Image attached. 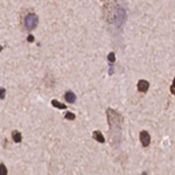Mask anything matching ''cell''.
<instances>
[{
	"mask_svg": "<svg viewBox=\"0 0 175 175\" xmlns=\"http://www.w3.org/2000/svg\"><path fill=\"white\" fill-rule=\"evenodd\" d=\"M92 137H94V139L96 140V141H98V143H100V144H104V143H105V138L103 137V134H102L99 131H94Z\"/></svg>",
	"mask_w": 175,
	"mask_h": 175,
	"instance_id": "cell-5",
	"label": "cell"
},
{
	"mask_svg": "<svg viewBox=\"0 0 175 175\" xmlns=\"http://www.w3.org/2000/svg\"><path fill=\"white\" fill-rule=\"evenodd\" d=\"M51 105H52V106H55L56 109H60V110H64V109H67L65 104L60 103V102L56 100V99H52V100H51Z\"/></svg>",
	"mask_w": 175,
	"mask_h": 175,
	"instance_id": "cell-7",
	"label": "cell"
},
{
	"mask_svg": "<svg viewBox=\"0 0 175 175\" xmlns=\"http://www.w3.org/2000/svg\"><path fill=\"white\" fill-rule=\"evenodd\" d=\"M108 61H109L111 64H113V63L116 62V55H114V52H110V54L108 55Z\"/></svg>",
	"mask_w": 175,
	"mask_h": 175,
	"instance_id": "cell-8",
	"label": "cell"
},
{
	"mask_svg": "<svg viewBox=\"0 0 175 175\" xmlns=\"http://www.w3.org/2000/svg\"><path fill=\"white\" fill-rule=\"evenodd\" d=\"M12 138H13V141L16 143V144L21 143V140H22V135H21V133L19 131H14L12 133Z\"/></svg>",
	"mask_w": 175,
	"mask_h": 175,
	"instance_id": "cell-6",
	"label": "cell"
},
{
	"mask_svg": "<svg viewBox=\"0 0 175 175\" xmlns=\"http://www.w3.org/2000/svg\"><path fill=\"white\" fill-rule=\"evenodd\" d=\"M139 138H140V143H141L143 146H145V147L149 146V144H151V135H149V133L147 131H141V132H140V137Z\"/></svg>",
	"mask_w": 175,
	"mask_h": 175,
	"instance_id": "cell-2",
	"label": "cell"
},
{
	"mask_svg": "<svg viewBox=\"0 0 175 175\" xmlns=\"http://www.w3.org/2000/svg\"><path fill=\"white\" fill-rule=\"evenodd\" d=\"M137 88H138V90L140 92H147L148 88H149V83L146 79H140L138 82V84H137Z\"/></svg>",
	"mask_w": 175,
	"mask_h": 175,
	"instance_id": "cell-3",
	"label": "cell"
},
{
	"mask_svg": "<svg viewBox=\"0 0 175 175\" xmlns=\"http://www.w3.org/2000/svg\"><path fill=\"white\" fill-rule=\"evenodd\" d=\"M170 92H172L173 95H175V77H174L173 84H172V86H170Z\"/></svg>",
	"mask_w": 175,
	"mask_h": 175,
	"instance_id": "cell-10",
	"label": "cell"
},
{
	"mask_svg": "<svg viewBox=\"0 0 175 175\" xmlns=\"http://www.w3.org/2000/svg\"><path fill=\"white\" fill-rule=\"evenodd\" d=\"M64 99H65L68 103H70V104H74V103L76 102V95H75L73 91H68V92H65V95H64Z\"/></svg>",
	"mask_w": 175,
	"mask_h": 175,
	"instance_id": "cell-4",
	"label": "cell"
},
{
	"mask_svg": "<svg viewBox=\"0 0 175 175\" xmlns=\"http://www.w3.org/2000/svg\"><path fill=\"white\" fill-rule=\"evenodd\" d=\"M5 94H6V91H5V89L3 88V89H1V99H5Z\"/></svg>",
	"mask_w": 175,
	"mask_h": 175,
	"instance_id": "cell-13",
	"label": "cell"
},
{
	"mask_svg": "<svg viewBox=\"0 0 175 175\" xmlns=\"http://www.w3.org/2000/svg\"><path fill=\"white\" fill-rule=\"evenodd\" d=\"M64 117H65V119H68V120H74V119L76 118L75 113H73V112H65Z\"/></svg>",
	"mask_w": 175,
	"mask_h": 175,
	"instance_id": "cell-9",
	"label": "cell"
},
{
	"mask_svg": "<svg viewBox=\"0 0 175 175\" xmlns=\"http://www.w3.org/2000/svg\"><path fill=\"white\" fill-rule=\"evenodd\" d=\"M0 166H1V174L6 175V174H7V169H6L5 165H4V164H1V165H0Z\"/></svg>",
	"mask_w": 175,
	"mask_h": 175,
	"instance_id": "cell-11",
	"label": "cell"
},
{
	"mask_svg": "<svg viewBox=\"0 0 175 175\" xmlns=\"http://www.w3.org/2000/svg\"><path fill=\"white\" fill-rule=\"evenodd\" d=\"M27 41H28V42H33V41H34V36H33V35H28Z\"/></svg>",
	"mask_w": 175,
	"mask_h": 175,
	"instance_id": "cell-12",
	"label": "cell"
},
{
	"mask_svg": "<svg viewBox=\"0 0 175 175\" xmlns=\"http://www.w3.org/2000/svg\"><path fill=\"white\" fill-rule=\"evenodd\" d=\"M39 24V16L36 14H34V13H29L26 15L25 18V27L27 30H33L36 28Z\"/></svg>",
	"mask_w": 175,
	"mask_h": 175,
	"instance_id": "cell-1",
	"label": "cell"
}]
</instances>
